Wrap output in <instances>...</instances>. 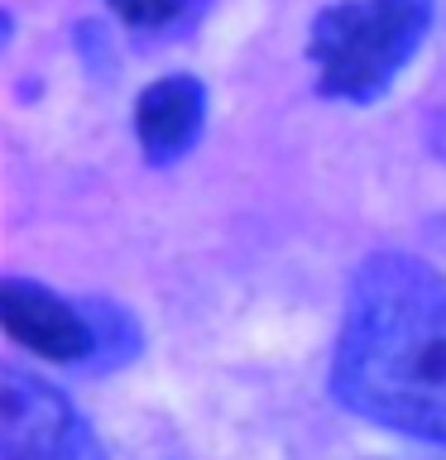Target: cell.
<instances>
[{"instance_id": "1", "label": "cell", "mask_w": 446, "mask_h": 460, "mask_svg": "<svg viewBox=\"0 0 446 460\" xmlns=\"http://www.w3.org/2000/svg\"><path fill=\"white\" fill-rule=\"evenodd\" d=\"M331 394L398 437L446 446V279L413 254H374L345 293Z\"/></svg>"}, {"instance_id": "2", "label": "cell", "mask_w": 446, "mask_h": 460, "mask_svg": "<svg viewBox=\"0 0 446 460\" xmlns=\"http://www.w3.org/2000/svg\"><path fill=\"white\" fill-rule=\"evenodd\" d=\"M432 24V0H341L312 24L308 58L322 96L374 101L417 53Z\"/></svg>"}, {"instance_id": "3", "label": "cell", "mask_w": 446, "mask_h": 460, "mask_svg": "<svg viewBox=\"0 0 446 460\" xmlns=\"http://www.w3.org/2000/svg\"><path fill=\"white\" fill-rule=\"evenodd\" d=\"M0 460H106L86 417L53 384L0 369Z\"/></svg>"}, {"instance_id": "4", "label": "cell", "mask_w": 446, "mask_h": 460, "mask_svg": "<svg viewBox=\"0 0 446 460\" xmlns=\"http://www.w3.org/2000/svg\"><path fill=\"white\" fill-rule=\"evenodd\" d=\"M0 326L10 341H20L24 350H34L58 365H77L96 350V331L92 316L77 312L72 302H63L49 288L29 283V279H5L0 283Z\"/></svg>"}, {"instance_id": "5", "label": "cell", "mask_w": 446, "mask_h": 460, "mask_svg": "<svg viewBox=\"0 0 446 460\" xmlns=\"http://www.w3.org/2000/svg\"><path fill=\"white\" fill-rule=\"evenodd\" d=\"M201 120H207V92L197 77H164L144 86L135 101V135L149 164H173L197 144Z\"/></svg>"}, {"instance_id": "6", "label": "cell", "mask_w": 446, "mask_h": 460, "mask_svg": "<svg viewBox=\"0 0 446 460\" xmlns=\"http://www.w3.org/2000/svg\"><path fill=\"white\" fill-rule=\"evenodd\" d=\"M106 5L120 14L129 29H168L192 10V0H106Z\"/></svg>"}, {"instance_id": "7", "label": "cell", "mask_w": 446, "mask_h": 460, "mask_svg": "<svg viewBox=\"0 0 446 460\" xmlns=\"http://www.w3.org/2000/svg\"><path fill=\"white\" fill-rule=\"evenodd\" d=\"M413 460H446V451H437V456H413Z\"/></svg>"}]
</instances>
